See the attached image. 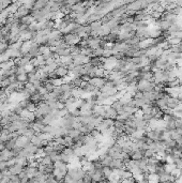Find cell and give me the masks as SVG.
<instances>
[{
	"instance_id": "2e32d148",
	"label": "cell",
	"mask_w": 182,
	"mask_h": 183,
	"mask_svg": "<svg viewBox=\"0 0 182 183\" xmlns=\"http://www.w3.org/2000/svg\"><path fill=\"white\" fill-rule=\"evenodd\" d=\"M97 159H99L100 162H101L102 166H109L110 167L111 162H113V159H111L109 155H107L106 153H104V154H99Z\"/></svg>"
},
{
	"instance_id": "52a82bcc",
	"label": "cell",
	"mask_w": 182,
	"mask_h": 183,
	"mask_svg": "<svg viewBox=\"0 0 182 183\" xmlns=\"http://www.w3.org/2000/svg\"><path fill=\"white\" fill-rule=\"evenodd\" d=\"M118 117V114L117 111L111 107L110 105H105V114L103 119H111V120H116Z\"/></svg>"
},
{
	"instance_id": "5bb4252c",
	"label": "cell",
	"mask_w": 182,
	"mask_h": 183,
	"mask_svg": "<svg viewBox=\"0 0 182 183\" xmlns=\"http://www.w3.org/2000/svg\"><path fill=\"white\" fill-rule=\"evenodd\" d=\"M108 34H110V28H109V26L108 25H102L99 32H97V38L103 40V39L106 38Z\"/></svg>"
},
{
	"instance_id": "4fadbf2b",
	"label": "cell",
	"mask_w": 182,
	"mask_h": 183,
	"mask_svg": "<svg viewBox=\"0 0 182 183\" xmlns=\"http://www.w3.org/2000/svg\"><path fill=\"white\" fill-rule=\"evenodd\" d=\"M55 73H56L57 77L60 78V79H63L66 76H69V69L64 68V66H58L56 69V71H55Z\"/></svg>"
},
{
	"instance_id": "3957f363",
	"label": "cell",
	"mask_w": 182,
	"mask_h": 183,
	"mask_svg": "<svg viewBox=\"0 0 182 183\" xmlns=\"http://www.w3.org/2000/svg\"><path fill=\"white\" fill-rule=\"evenodd\" d=\"M115 125V120H111V119H102L101 122H100L99 124H97V129L101 132V134L103 132L107 131V130H110Z\"/></svg>"
},
{
	"instance_id": "7a4b0ae2",
	"label": "cell",
	"mask_w": 182,
	"mask_h": 183,
	"mask_svg": "<svg viewBox=\"0 0 182 183\" xmlns=\"http://www.w3.org/2000/svg\"><path fill=\"white\" fill-rule=\"evenodd\" d=\"M62 40L69 47L74 46V45L78 44L81 42V39L78 34H75V33H68V34H63L62 35Z\"/></svg>"
},
{
	"instance_id": "ac0fdd59",
	"label": "cell",
	"mask_w": 182,
	"mask_h": 183,
	"mask_svg": "<svg viewBox=\"0 0 182 183\" xmlns=\"http://www.w3.org/2000/svg\"><path fill=\"white\" fill-rule=\"evenodd\" d=\"M100 43H101V39L97 38H97H89L88 39V46L93 50L100 48Z\"/></svg>"
},
{
	"instance_id": "4316f807",
	"label": "cell",
	"mask_w": 182,
	"mask_h": 183,
	"mask_svg": "<svg viewBox=\"0 0 182 183\" xmlns=\"http://www.w3.org/2000/svg\"><path fill=\"white\" fill-rule=\"evenodd\" d=\"M39 162L42 166H47V165H50V164H54L52 161V157L48 156V155H44L42 156L41 159H39Z\"/></svg>"
},
{
	"instance_id": "7c38bea8",
	"label": "cell",
	"mask_w": 182,
	"mask_h": 183,
	"mask_svg": "<svg viewBox=\"0 0 182 183\" xmlns=\"http://www.w3.org/2000/svg\"><path fill=\"white\" fill-rule=\"evenodd\" d=\"M89 64L93 68H102L104 64V58H99V57H91L89 58Z\"/></svg>"
},
{
	"instance_id": "d6986e66",
	"label": "cell",
	"mask_w": 182,
	"mask_h": 183,
	"mask_svg": "<svg viewBox=\"0 0 182 183\" xmlns=\"http://www.w3.org/2000/svg\"><path fill=\"white\" fill-rule=\"evenodd\" d=\"M14 155H13V152L12 151L8 150V149H5L0 152V160L2 161V162H8L10 161L11 159H13Z\"/></svg>"
},
{
	"instance_id": "ab89813d",
	"label": "cell",
	"mask_w": 182,
	"mask_h": 183,
	"mask_svg": "<svg viewBox=\"0 0 182 183\" xmlns=\"http://www.w3.org/2000/svg\"><path fill=\"white\" fill-rule=\"evenodd\" d=\"M5 174H3L2 172H0V181H1L3 178H5Z\"/></svg>"
},
{
	"instance_id": "ffe728a7",
	"label": "cell",
	"mask_w": 182,
	"mask_h": 183,
	"mask_svg": "<svg viewBox=\"0 0 182 183\" xmlns=\"http://www.w3.org/2000/svg\"><path fill=\"white\" fill-rule=\"evenodd\" d=\"M110 167L113 168V170H119V169H126V165H124V162L122 160H119V159H116V160H113L111 162Z\"/></svg>"
},
{
	"instance_id": "9c48e42d",
	"label": "cell",
	"mask_w": 182,
	"mask_h": 183,
	"mask_svg": "<svg viewBox=\"0 0 182 183\" xmlns=\"http://www.w3.org/2000/svg\"><path fill=\"white\" fill-rule=\"evenodd\" d=\"M128 50V45L126 42H117L115 44L111 45V50H113V54H117V53H124Z\"/></svg>"
},
{
	"instance_id": "8d00e7d4",
	"label": "cell",
	"mask_w": 182,
	"mask_h": 183,
	"mask_svg": "<svg viewBox=\"0 0 182 183\" xmlns=\"http://www.w3.org/2000/svg\"><path fill=\"white\" fill-rule=\"evenodd\" d=\"M48 82H49L54 87H59V86H61V85L63 84L62 79H60V78H56V79H48Z\"/></svg>"
},
{
	"instance_id": "b9f144b4",
	"label": "cell",
	"mask_w": 182,
	"mask_h": 183,
	"mask_svg": "<svg viewBox=\"0 0 182 183\" xmlns=\"http://www.w3.org/2000/svg\"><path fill=\"white\" fill-rule=\"evenodd\" d=\"M97 183H109V181L108 180H102V181H100V182H97Z\"/></svg>"
},
{
	"instance_id": "836d02e7",
	"label": "cell",
	"mask_w": 182,
	"mask_h": 183,
	"mask_svg": "<svg viewBox=\"0 0 182 183\" xmlns=\"http://www.w3.org/2000/svg\"><path fill=\"white\" fill-rule=\"evenodd\" d=\"M42 86L45 88V90H46V91H47L48 93H52V92L55 90V88H56V87H54V86H53V85L50 84L49 82H44V84H43Z\"/></svg>"
},
{
	"instance_id": "d590c367",
	"label": "cell",
	"mask_w": 182,
	"mask_h": 183,
	"mask_svg": "<svg viewBox=\"0 0 182 183\" xmlns=\"http://www.w3.org/2000/svg\"><path fill=\"white\" fill-rule=\"evenodd\" d=\"M154 156H156V153L153 150H151V149H148V150L145 151V157L148 159V160H150V159H152Z\"/></svg>"
},
{
	"instance_id": "277c9868",
	"label": "cell",
	"mask_w": 182,
	"mask_h": 183,
	"mask_svg": "<svg viewBox=\"0 0 182 183\" xmlns=\"http://www.w3.org/2000/svg\"><path fill=\"white\" fill-rule=\"evenodd\" d=\"M129 155L132 161H142L145 157V150L139 148H132V150L129 152Z\"/></svg>"
},
{
	"instance_id": "603a6c76",
	"label": "cell",
	"mask_w": 182,
	"mask_h": 183,
	"mask_svg": "<svg viewBox=\"0 0 182 183\" xmlns=\"http://www.w3.org/2000/svg\"><path fill=\"white\" fill-rule=\"evenodd\" d=\"M47 5L48 1H46V0H37L32 11H41V10L45 9V8L47 7Z\"/></svg>"
},
{
	"instance_id": "7402d4cb",
	"label": "cell",
	"mask_w": 182,
	"mask_h": 183,
	"mask_svg": "<svg viewBox=\"0 0 182 183\" xmlns=\"http://www.w3.org/2000/svg\"><path fill=\"white\" fill-rule=\"evenodd\" d=\"M101 172H102V174H103L104 179H106V180H109V179H110V177L113 175V172H115L113 170V168H111V167H109V166H103V167H102V169H101Z\"/></svg>"
},
{
	"instance_id": "4dcf8cb0",
	"label": "cell",
	"mask_w": 182,
	"mask_h": 183,
	"mask_svg": "<svg viewBox=\"0 0 182 183\" xmlns=\"http://www.w3.org/2000/svg\"><path fill=\"white\" fill-rule=\"evenodd\" d=\"M50 48L48 46H46V45H41V46H39V55H40V56H44V55L47 54Z\"/></svg>"
},
{
	"instance_id": "8fae6325",
	"label": "cell",
	"mask_w": 182,
	"mask_h": 183,
	"mask_svg": "<svg viewBox=\"0 0 182 183\" xmlns=\"http://www.w3.org/2000/svg\"><path fill=\"white\" fill-rule=\"evenodd\" d=\"M30 143H31V140L29 138H27V137H25V136H19V137H17L15 145H16V148L24 149V148H26Z\"/></svg>"
},
{
	"instance_id": "44dd1931",
	"label": "cell",
	"mask_w": 182,
	"mask_h": 183,
	"mask_svg": "<svg viewBox=\"0 0 182 183\" xmlns=\"http://www.w3.org/2000/svg\"><path fill=\"white\" fill-rule=\"evenodd\" d=\"M24 166H21L19 164H15L14 166H12L11 168H9V174L10 175H13V176H18L21 172H24Z\"/></svg>"
},
{
	"instance_id": "d4e9b609",
	"label": "cell",
	"mask_w": 182,
	"mask_h": 183,
	"mask_svg": "<svg viewBox=\"0 0 182 183\" xmlns=\"http://www.w3.org/2000/svg\"><path fill=\"white\" fill-rule=\"evenodd\" d=\"M28 54L30 55V57L32 59H34V58H37V57L40 56V55H39V45L37 44V43L33 42L32 46H31V48H30V50H29Z\"/></svg>"
},
{
	"instance_id": "83f0119b",
	"label": "cell",
	"mask_w": 182,
	"mask_h": 183,
	"mask_svg": "<svg viewBox=\"0 0 182 183\" xmlns=\"http://www.w3.org/2000/svg\"><path fill=\"white\" fill-rule=\"evenodd\" d=\"M81 55H84V56L88 57V58H91V57H93V50H91L89 46L88 47H84L83 50H81Z\"/></svg>"
},
{
	"instance_id": "8992f818",
	"label": "cell",
	"mask_w": 182,
	"mask_h": 183,
	"mask_svg": "<svg viewBox=\"0 0 182 183\" xmlns=\"http://www.w3.org/2000/svg\"><path fill=\"white\" fill-rule=\"evenodd\" d=\"M88 63H89V58L84 56V55L79 54V55H77V56L73 57V64L75 66H83Z\"/></svg>"
},
{
	"instance_id": "e0dca14e",
	"label": "cell",
	"mask_w": 182,
	"mask_h": 183,
	"mask_svg": "<svg viewBox=\"0 0 182 183\" xmlns=\"http://www.w3.org/2000/svg\"><path fill=\"white\" fill-rule=\"evenodd\" d=\"M24 172L28 175L29 179H30V178H33V177H36L37 175H38L39 168H38V167L32 166V165H28V166H26L24 168Z\"/></svg>"
},
{
	"instance_id": "74e56055",
	"label": "cell",
	"mask_w": 182,
	"mask_h": 183,
	"mask_svg": "<svg viewBox=\"0 0 182 183\" xmlns=\"http://www.w3.org/2000/svg\"><path fill=\"white\" fill-rule=\"evenodd\" d=\"M37 108H38V105L32 103V102H30V103L28 104V106H27L26 111H28L29 113H34V111H37Z\"/></svg>"
},
{
	"instance_id": "5b68a950",
	"label": "cell",
	"mask_w": 182,
	"mask_h": 183,
	"mask_svg": "<svg viewBox=\"0 0 182 183\" xmlns=\"http://www.w3.org/2000/svg\"><path fill=\"white\" fill-rule=\"evenodd\" d=\"M180 105V99L179 98H174V96H168L167 98V104H166V109L168 111H176L177 107Z\"/></svg>"
},
{
	"instance_id": "f546056e",
	"label": "cell",
	"mask_w": 182,
	"mask_h": 183,
	"mask_svg": "<svg viewBox=\"0 0 182 183\" xmlns=\"http://www.w3.org/2000/svg\"><path fill=\"white\" fill-rule=\"evenodd\" d=\"M17 76V82L19 84L26 85L28 82V74H21V75H16Z\"/></svg>"
},
{
	"instance_id": "7bdbcfd3",
	"label": "cell",
	"mask_w": 182,
	"mask_h": 183,
	"mask_svg": "<svg viewBox=\"0 0 182 183\" xmlns=\"http://www.w3.org/2000/svg\"><path fill=\"white\" fill-rule=\"evenodd\" d=\"M1 118H2V117H1V116H0V121H1Z\"/></svg>"
},
{
	"instance_id": "cb8c5ba5",
	"label": "cell",
	"mask_w": 182,
	"mask_h": 183,
	"mask_svg": "<svg viewBox=\"0 0 182 183\" xmlns=\"http://www.w3.org/2000/svg\"><path fill=\"white\" fill-rule=\"evenodd\" d=\"M33 23H36V21H34V18H33L31 15H27V16L19 19V24H21V25H26V26H28V27L31 26Z\"/></svg>"
},
{
	"instance_id": "30bf717a",
	"label": "cell",
	"mask_w": 182,
	"mask_h": 183,
	"mask_svg": "<svg viewBox=\"0 0 182 183\" xmlns=\"http://www.w3.org/2000/svg\"><path fill=\"white\" fill-rule=\"evenodd\" d=\"M30 13H31V11H29V10L27 9L25 5H21H21H19V8L17 9L14 16L16 17L17 19H21V18H23V17L27 16V15H30Z\"/></svg>"
},
{
	"instance_id": "1f68e13d",
	"label": "cell",
	"mask_w": 182,
	"mask_h": 183,
	"mask_svg": "<svg viewBox=\"0 0 182 183\" xmlns=\"http://www.w3.org/2000/svg\"><path fill=\"white\" fill-rule=\"evenodd\" d=\"M169 52L175 53V54H177V55L182 54V44L176 45V46H171V47H170Z\"/></svg>"
},
{
	"instance_id": "484cf974",
	"label": "cell",
	"mask_w": 182,
	"mask_h": 183,
	"mask_svg": "<svg viewBox=\"0 0 182 183\" xmlns=\"http://www.w3.org/2000/svg\"><path fill=\"white\" fill-rule=\"evenodd\" d=\"M69 48H70V52H71V54H72V57L79 55L81 53V50H83V47H81V45L79 44V43L76 44V45H74V46L69 47Z\"/></svg>"
},
{
	"instance_id": "60d3db41",
	"label": "cell",
	"mask_w": 182,
	"mask_h": 183,
	"mask_svg": "<svg viewBox=\"0 0 182 183\" xmlns=\"http://www.w3.org/2000/svg\"><path fill=\"white\" fill-rule=\"evenodd\" d=\"M176 3H177L178 7H180V8H181V9H182V1H177V2H176Z\"/></svg>"
},
{
	"instance_id": "ba28073f",
	"label": "cell",
	"mask_w": 182,
	"mask_h": 183,
	"mask_svg": "<svg viewBox=\"0 0 182 183\" xmlns=\"http://www.w3.org/2000/svg\"><path fill=\"white\" fill-rule=\"evenodd\" d=\"M107 78H100V77H93L90 79V85H92L93 87L97 88V89H102L106 85Z\"/></svg>"
},
{
	"instance_id": "9a60e30c",
	"label": "cell",
	"mask_w": 182,
	"mask_h": 183,
	"mask_svg": "<svg viewBox=\"0 0 182 183\" xmlns=\"http://www.w3.org/2000/svg\"><path fill=\"white\" fill-rule=\"evenodd\" d=\"M90 174L91 178H92V181L95 183L100 182V181L104 180V177H103V174H102L101 170H91V172H87ZM106 180V179H105Z\"/></svg>"
},
{
	"instance_id": "f1b7e54d",
	"label": "cell",
	"mask_w": 182,
	"mask_h": 183,
	"mask_svg": "<svg viewBox=\"0 0 182 183\" xmlns=\"http://www.w3.org/2000/svg\"><path fill=\"white\" fill-rule=\"evenodd\" d=\"M12 1L11 0H0V11H5V9L12 5Z\"/></svg>"
},
{
	"instance_id": "6da1fadb",
	"label": "cell",
	"mask_w": 182,
	"mask_h": 183,
	"mask_svg": "<svg viewBox=\"0 0 182 183\" xmlns=\"http://www.w3.org/2000/svg\"><path fill=\"white\" fill-rule=\"evenodd\" d=\"M75 122H76V119L71 115V113H69L66 116H64V117L59 119V127H63L64 130L68 131V130L73 129Z\"/></svg>"
},
{
	"instance_id": "d6a6232c",
	"label": "cell",
	"mask_w": 182,
	"mask_h": 183,
	"mask_svg": "<svg viewBox=\"0 0 182 183\" xmlns=\"http://www.w3.org/2000/svg\"><path fill=\"white\" fill-rule=\"evenodd\" d=\"M25 89L28 90L29 92H30V94H33V93H36L38 90L36 89V87H34V85L30 84V82H27L26 85H25Z\"/></svg>"
},
{
	"instance_id": "f35d334b",
	"label": "cell",
	"mask_w": 182,
	"mask_h": 183,
	"mask_svg": "<svg viewBox=\"0 0 182 183\" xmlns=\"http://www.w3.org/2000/svg\"><path fill=\"white\" fill-rule=\"evenodd\" d=\"M62 181H63L64 183H77V181H76L73 177H71L70 175H68V174H66V176L64 177Z\"/></svg>"
},
{
	"instance_id": "e575fe53",
	"label": "cell",
	"mask_w": 182,
	"mask_h": 183,
	"mask_svg": "<svg viewBox=\"0 0 182 183\" xmlns=\"http://www.w3.org/2000/svg\"><path fill=\"white\" fill-rule=\"evenodd\" d=\"M53 148H54V151H56L57 153H62L64 151V149L66 148V147H64V146L62 145H57V143H54V146H53Z\"/></svg>"
}]
</instances>
